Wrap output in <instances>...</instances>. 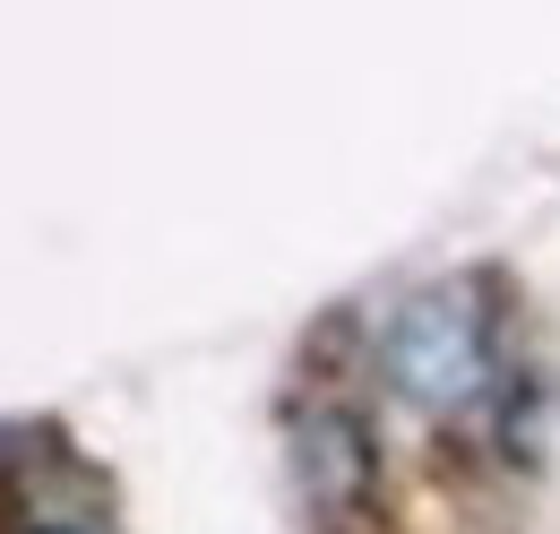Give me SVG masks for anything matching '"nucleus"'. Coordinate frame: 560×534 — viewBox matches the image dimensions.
Here are the masks:
<instances>
[{"instance_id":"nucleus-1","label":"nucleus","mask_w":560,"mask_h":534,"mask_svg":"<svg viewBox=\"0 0 560 534\" xmlns=\"http://www.w3.org/2000/svg\"><path fill=\"white\" fill-rule=\"evenodd\" d=\"M380 380L422 414H457L483 397L491 380V345L466 293H415L388 328H380Z\"/></svg>"},{"instance_id":"nucleus-2","label":"nucleus","mask_w":560,"mask_h":534,"mask_svg":"<svg viewBox=\"0 0 560 534\" xmlns=\"http://www.w3.org/2000/svg\"><path fill=\"white\" fill-rule=\"evenodd\" d=\"M293 466H302V491H311V509L346 518L353 500L371 491V431L353 422L346 405H311V414L293 422Z\"/></svg>"},{"instance_id":"nucleus-3","label":"nucleus","mask_w":560,"mask_h":534,"mask_svg":"<svg viewBox=\"0 0 560 534\" xmlns=\"http://www.w3.org/2000/svg\"><path fill=\"white\" fill-rule=\"evenodd\" d=\"M44 534H61V526H44Z\"/></svg>"}]
</instances>
